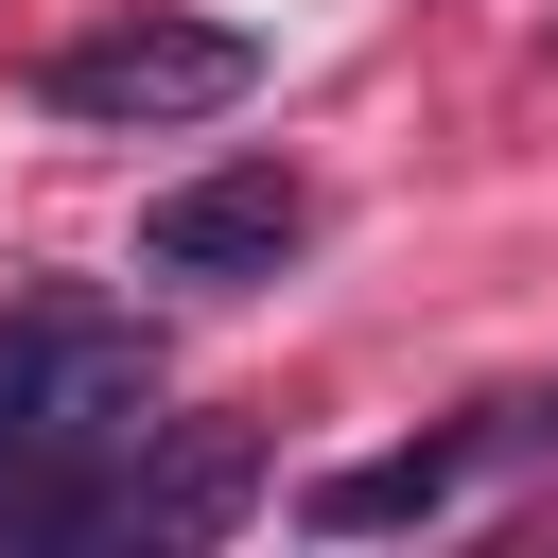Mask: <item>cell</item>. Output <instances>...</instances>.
<instances>
[{
  "instance_id": "3957f363",
  "label": "cell",
  "mask_w": 558,
  "mask_h": 558,
  "mask_svg": "<svg viewBox=\"0 0 558 558\" xmlns=\"http://www.w3.org/2000/svg\"><path fill=\"white\" fill-rule=\"evenodd\" d=\"M471 453H488V436H418V453H349V471H314V541H384V523H436V506L471 488Z\"/></svg>"
},
{
  "instance_id": "6da1fadb",
  "label": "cell",
  "mask_w": 558,
  "mask_h": 558,
  "mask_svg": "<svg viewBox=\"0 0 558 558\" xmlns=\"http://www.w3.org/2000/svg\"><path fill=\"white\" fill-rule=\"evenodd\" d=\"M244 35L227 17H105V35H70L52 52V105L70 122H209V105H244Z\"/></svg>"
},
{
  "instance_id": "277c9868",
  "label": "cell",
  "mask_w": 558,
  "mask_h": 558,
  "mask_svg": "<svg viewBox=\"0 0 558 558\" xmlns=\"http://www.w3.org/2000/svg\"><path fill=\"white\" fill-rule=\"evenodd\" d=\"M0 471H35V314H0Z\"/></svg>"
},
{
  "instance_id": "7a4b0ae2",
  "label": "cell",
  "mask_w": 558,
  "mask_h": 558,
  "mask_svg": "<svg viewBox=\"0 0 558 558\" xmlns=\"http://www.w3.org/2000/svg\"><path fill=\"white\" fill-rule=\"evenodd\" d=\"M314 244V192L279 174V157H209V174H174L157 209H140V279H279Z\"/></svg>"
}]
</instances>
